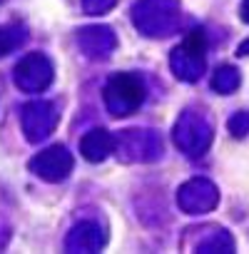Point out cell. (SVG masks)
I'll return each mask as SVG.
<instances>
[{
    "instance_id": "cell-1",
    "label": "cell",
    "mask_w": 249,
    "mask_h": 254,
    "mask_svg": "<svg viewBox=\"0 0 249 254\" xmlns=\"http://www.w3.org/2000/svg\"><path fill=\"white\" fill-rule=\"evenodd\" d=\"M204 35L202 30H194L182 48L175 50V58H172V65L177 70V75L182 80H197L204 70Z\"/></svg>"
},
{
    "instance_id": "cell-7",
    "label": "cell",
    "mask_w": 249,
    "mask_h": 254,
    "mask_svg": "<svg viewBox=\"0 0 249 254\" xmlns=\"http://www.w3.org/2000/svg\"><path fill=\"white\" fill-rule=\"evenodd\" d=\"M239 55H249V40H244V43L239 45Z\"/></svg>"
},
{
    "instance_id": "cell-6",
    "label": "cell",
    "mask_w": 249,
    "mask_h": 254,
    "mask_svg": "<svg viewBox=\"0 0 249 254\" xmlns=\"http://www.w3.org/2000/svg\"><path fill=\"white\" fill-rule=\"evenodd\" d=\"M242 18L249 23V0H244V3H242Z\"/></svg>"
},
{
    "instance_id": "cell-5",
    "label": "cell",
    "mask_w": 249,
    "mask_h": 254,
    "mask_svg": "<svg viewBox=\"0 0 249 254\" xmlns=\"http://www.w3.org/2000/svg\"><path fill=\"white\" fill-rule=\"evenodd\" d=\"M229 132L234 137H244L249 132V112H237L232 120H229Z\"/></svg>"
},
{
    "instance_id": "cell-3",
    "label": "cell",
    "mask_w": 249,
    "mask_h": 254,
    "mask_svg": "<svg viewBox=\"0 0 249 254\" xmlns=\"http://www.w3.org/2000/svg\"><path fill=\"white\" fill-rule=\"evenodd\" d=\"M180 204L192 212V214H199V212H209L214 204H217V190L212 182H204V180H194L189 185L182 187L180 192Z\"/></svg>"
},
{
    "instance_id": "cell-2",
    "label": "cell",
    "mask_w": 249,
    "mask_h": 254,
    "mask_svg": "<svg viewBox=\"0 0 249 254\" xmlns=\"http://www.w3.org/2000/svg\"><path fill=\"white\" fill-rule=\"evenodd\" d=\"M209 140H212V127L204 120H199L194 115H185L180 120V125H177V145L182 150H187L189 155H202L207 150Z\"/></svg>"
},
{
    "instance_id": "cell-4",
    "label": "cell",
    "mask_w": 249,
    "mask_h": 254,
    "mask_svg": "<svg viewBox=\"0 0 249 254\" xmlns=\"http://www.w3.org/2000/svg\"><path fill=\"white\" fill-rule=\"evenodd\" d=\"M212 87H214L217 92H222V95L234 92V90L239 87V72H237L234 67H229V65L219 67V70L214 72V77H212Z\"/></svg>"
}]
</instances>
